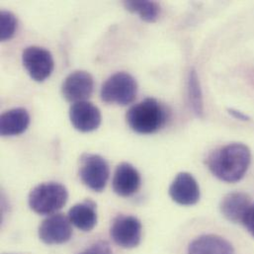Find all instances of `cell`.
Listing matches in <instances>:
<instances>
[{"mask_svg": "<svg viewBox=\"0 0 254 254\" xmlns=\"http://www.w3.org/2000/svg\"><path fill=\"white\" fill-rule=\"evenodd\" d=\"M252 163V151L242 142H233L213 151L207 160L214 176L228 183H236L247 174Z\"/></svg>", "mask_w": 254, "mask_h": 254, "instance_id": "6da1fadb", "label": "cell"}, {"mask_svg": "<svg viewBox=\"0 0 254 254\" xmlns=\"http://www.w3.org/2000/svg\"><path fill=\"white\" fill-rule=\"evenodd\" d=\"M165 107L154 98H146L131 106L126 115L127 125L138 133H153L167 121Z\"/></svg>", "mask_w": 254, "mask_h": 254, "instance_id": "7a4b0ae2", "label": "cell"}, {"mask_svg": "<svg viewBox=\"0 0 254 254\" xmlns=\"http://www.w3.org/2000/svg\"><path fill=\"white\" fill-rule=\"evenodd\" d=\"M68 199L66 188L58 182L37 185L29 194V206L39 215H54L64 207Z\"/></svg>", "mask_w": 254, "mask_h": 254, "instance_id": "3957f363", "label": "cell"}, {"mask_svg": "<svg viewBox=\"0 0 254 254\" xmlns=\"http://www.w3.org/2000/svg\"><path fill=\"white\" fill-rule=\"evenodd\" d=\"M137 94V82L127 72L111 75L102 85L101 99L107 104L127 106L132 103Z\"/></svg>", "mask_w": 254, "mask_h": 254, "instance_id": "277c9868", "label": "cell"}, {"mask_svg": "<svg viewBox=\"0 0 254 254\" xmlns=\"http://www.w3.org/2000/svg\"><path fill=\"white\" fill-rule=\"evenodd\" d=\"M110 168L104 157L98 154L84 153L80 158L79 176L91 190L102 192L108 182Z\"/></svg>", "mask_w": 254, "mask_h": 254, "instance_id": "5b68a950", "label": "cell"}, {"mask_svg": "<svg viewBox=\"0 0 254 254\" xmlns=\"http://www.w3.org/2000/svg\"><path fill=\"white\" fill-rule=\"evenodd\" d=\"M23 64L29 75L37 82H43L51 76L55 62L52 54L38 46H31L23 51Z\"/></svg>", "mask_w": 254, "mask_h": 254, "instance_id": "8992f818", "label": "cell"}, {"mask_svg": "<svg viewBox=\"0 0 254 254\" xmlns=\"http://www.w3.org/2000/svg\"><path fill=\"white\" fill-rule=\"evenodd\" d=\"M141 223L133 216L119 215L112 223L110 236L123 249L136 248L141 240Z\"/></svg>", "mask_w": 254, "mask_h": 254, "instance_id": "52a82bcc", "label": "cell"}, {"mask_svg": "<svg viewBox=\"0 0 254 254\" xmlns=\"http://www.w3.org/2000/svg\"><path fill=\"white\" fill-rule=\"evenodd\" d=\"M71 237V223L64 214L51 215L42 222L39 228L40 240L49 246L65 244Z\"/></svg>", "mask_w": 254, "mask_h": 254, "instance_id": "ba28073f", "label": "cell"}, {"mask_svg": "<svg viewBox=\"0 0 254 254\" xmlns=\"http://www.w3.org/2000/svg\"><path fill=\"white\" fill-rule=\"evenodd\" d=\"M94 90V79L92 75L84 70L71 72L64 79L62 86L64 97L73 103L86 101L91 97Z\"/></svg>", "mask_w": 254, "mask_h": 254, "instance_id": "9c48e42d", "label": "cell"}, {"mask_svg": "<svg viewBox=\"0 0 254 254\" xmlns=\"http://www.w3.org/2000/svg\"><path fill=\"white\" fill-rule=\"evenodd\" d=\"M171 199L182 206H192L199 202L201 192L198 182L192 174L180 172L169 187Z\"/></svg>", "mask_w": 254, "mask_h": 254, "instance_id": "30bf717a", "label": "cell"}, {"mask_svg": "<svg viewBox=\"0 0 254 254\" xmlns=\"http://www.w3.org/2000/svg\"><path fill=\"white\" fill-rule=\"evenodd\" d=\"M69 119L72 126L82 132L97 129L101 124V112L88 101L73 103L69 109Z\"/></svg>", "mask_w": 254, "mask_h": 254, "instance_id": "8fae6325", "label": "cell"}, {"mask_svg": "<svg viewBox=\"0 0 254 254\" xmlns=\"http://www.w3.org/2000/svg\"><path fill=\"white\" fill-rule=\"evenodd\" d=\"M141 179L138 171L130 163L122 162L115 170L112 186L116 194L121 197L133 195L140 186Z\"/></svg>", "mask_w": 254, "mask_h": 254, "instance_id": "7c38bea8", "label": "cell"}, {"mask_svg": "<svg viewBox=\"0 0 254 254\" xmlns=\"http://www.w3.org/2000/svg\"><path fill=\"white\" fill-rule=\"evenodd\" d=\"M188 254H235V248L223 237L203 235L190 243Z\"/></svg>", "mask_w": 254, "mask_h": 254, "instance_id": "4fadbf2b", "label": "cell"}, {"mask_svg": "<svg viewBox=\"0 0 254 254\" xmlns=\"http://www.w3.org/2000/svg\"><path fill=\"white\" fill-rule=\"evenodd\" d=\"M251 206L252 200L248 194L244 192H232L222 199L220 209L228 221L238 224L243 222Z\"/></svg>", "mask_w": 254, "mask_h": 254, "instance_id": "5bb4252c", "label": "cell"}, {"mask_svg": "<svg viewBox=\"0 0 254 254\" xmlns=\"http://www.w3.org/2000/svg\"><path fill=\"white\" fill-rule=\"evenodd\" d=\"M68 219L74 227L82 232H90L97 225V207L96 204L88 199L78 203L70 208Z\"/></svg>", "mask_w": 254, "mask_h": 254, "instance_id": "9a60e30c", "label": "cell"}, {"mask_svg": "<svg viewBox=\"0 0 254 254\" xmlns=\"http://www.w3.org/2000/svg\"><path fill=\"white\" fill-rule=\"evenodd\" d=\"M30 124V116L24 108H14L4 112L0 117V132L3 136L23 133Z\"/></svg>", "mask_w": 254, "mask_h": 254, "instance_id": "2e32d148", "label": "cell"}, {"mask_svg": "<svg viewBox=\"0 0 254 254\" xmlns=\"http://www.w3.org/2000/svg\"><path fill=\"white\" fill-rule=\"evenodd\" d=\"M124 5L127 11L136 13L145 22H155L160 15V6L154 1H125Z\"/></svg>", "mask_w": 254, "mask_h": 254, "instance_id": "e0dca14e", "label": "cell"}, {"mask_svg": "<svg viewBox=\"0 0 254 254\" xmlns=\"http://www.w3.org/2000/svg\"><path fill=\"white\" fill-rule=\"evenodd\" d=\"M188 97L194 113L198 117L204 114V101L200 79L195 68H192L188 76Z\"/></svg>", "mask_w": 254, "mask_h": 254, "instance_id": "ac0fdd59", "label": "cell"}, {"mask_svg": "<svg viewBox=\"0 0 254 254\" xmlns=\"http://www.w3.org/2000/svg\"><path fill=\"white\" fill-rule=\"evenodd\" d=\"M18 21L16 16L10 12L3 10L0 13V39L1 41L10 40L17 30Z\"/></svg>", "mask_w": 254, "mask_h": 254, "instance_id": "d6986e66", "label": "cell"}, {"mask_svg": "<svg viewBox=\"0 0 254 254\" xmlns=\"http://www.w3.org/2000/svg\"><path fill=\"white\" fill-rule=\"evenodd\" d=\"M79 254H113V253L106 242H98Z\"/></svg>", "mask_w": 254, "mask_h": 254, "instance_id": "ffe728a7", "label": "cell"}, {"mask_svg": "<svg viewBox=\"0 0 254 254\" xmlns=\"http://www.w3.org/2000/svg\"><path fill=\"white\" fill-rule=\"evenodd\" d=\"M242 224L245 226L247 231L254 238V204H252L248 210Z\"/></svg>", "mask_w": 254, "mask_h": 254, "instance_id": "44dd1931", "label": "cell"}, {"mask_svg": "<svg viewBox=\"0 0 254 254\" xmlns=\"http://www.w3.org/2000/svg\"><path fill=\"white\" fill-rule=\"evenodd\" d=\"M229 113H230L233 117H235L236 119H238V120H241V121H249V120H250V117L247 116L246 114H244V113L241 112V111H238V110H235V109H230V110H229Z\"/></svg>", "mask_w": 254, "mask_h": 254, "instance_id": "7402d4cb", "label": "cell"}]
</instances>
